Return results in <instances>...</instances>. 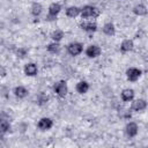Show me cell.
<instances>
[{"label":"cell","instance_id":"1","mask_svg":"<svg viewBox=\"0 0 148 148\" xmlns=\"http://www.w3.org/2000/svg\"><path fill=\"white\" fill-rule=\"evenodd\" d=\"M82 18H88V17H94V16H97L98 15V10L97 8L92 7V6H84L81 12H80Z\"/></svg>","mask_w":148,"mask_h":148},{"label":"cell","instance_id":"2","mask_svg":"<svg viewBox=\"0 0 148 148\" xmlns=\"http://www.w3.org/2000/svg\"><path fill=\"white\" fill-rule=\"evenodd\" d=\"M9 130H10V123H9V118L7 113L0 112V132L6 133Z\"/></svg>","mask_w":148,"mask_h":148},{"label":"cell","instance_id":"3","mask_svg":"<svg viewBox=\"0 0 148 148\" xmlns=\"http://www.w3.org/2000/svg\"><path fill=\"white\" fill-rule=\"evenodd\" d=\"M60 10H61V6H60L59 3H56V2L51 3L50 7H49L47 20H49V21H53V20H56V17H57V15H58V13H59Z\"/></svg>","mask_w":148,"mask_h":148},{"label":"cell","instance_id":"4","mask_svg":"<svg viewBox=\"0 0 148 148\" xmlns=\"http://www.w3.org/2000/svg\"><path fill=\"white\" fill-rule=\"evenodd\" d=\"M54 91L59 97H65L67 94V84L65 81H59L54 84Z\"/></svg>","mask_w":148,"mask_h":148},{"label":"cell","instance_id":"5","mask_svg":"<svg viewBox=\"0 0 148 148\" xmlns=\"http://www.w3.org/2000/svg\"><path fill=\"white\" fill-rule=\"evenodd\" d=\"M83 50V46L81 43H71L67 46V52L71 56H79Z\"/></svg>","mask_w":148,"mask_h":148},{"label":"cell","instance_id":"6","mask_svg":"<svg viewBox=\"0 0 148 148\" xmlns=\"http://www.w3.org/2000/svg\"><path fill=\"white\" fill-rule=\"evenodd\" d=\"M126 74H127V79L130 81H136L141 75V71L135 68V67H131V68L127 69Z\"/></svg>","mask_w":148,"mask_h":148},{"label":"cell","instance_id":"7","mask_svg":"<svg viewBox=\"0 0 148 148\" xmlns=\"http://www.w3.org/2000/svg\"><path fill=\"white\" fill-rule=\"evenodd\" d=\"M53 125V121L50 119V118H42L39 121H38V128L42 130V131H47L52 127Z\"/></svg>","mask_w":148,"mask_h":148},{"label":"cell","instance_id":"8","mask_svg":"<svg viewBox=\"0 0 148 148\" xmlns=\"http://www.w3.org/2000/svg\"><path fill=\"white\" fill-rule=\"evenodd\" d=\"M86 54L89 58H96L101 54V49L97 45H90L87 50H86Z\"/></svg>","mask_w":148,"mask_h":148},{"label":"cell","instance_id":"9","mask_svg":"<svg viewBox=\"0 0 148 148\" xmlns=\"http://www.w3.org/2000/svg\"><path fill=\"white\" fill-rule=\"evenodd\" d=\"M126 134L130 138H133L138 134V125L135 123H128L126 125Z\"/></svg>","mask_w":148,"mask_h":148},{"label":"cell","instance_id":"10","mask_svg":"<svg viewBox=\"0 0 148 148\" xmlns=\"http://www.w3.org/2000/svg\"><path fill=\"white\" fill-rule=\"evenodd\" d=\"M24 73H25V75H28V76H34V75H36V74H37V66H36L35 64H32V62L27 64V65L24 66Z\"/></svg>","mask_w":148,"mask_h":148},{"label":"cell","instance_id":"11","mask_svg":"<svg viewBox=\"0 0 148 148\" xmlns=\"http://www.w3.org/2000/svg\"><path fill=\"white\" fill-rule=\"evenodd\" d=\"M147 106V103L145 99H136L133 102V105H132V109L135 110V111H142L145 110Z\"/></svg>","mask_w":148,"mask_h":148},{"label":"cell","instance_id":"12","mask_svg":"<svg viewBox=\"0 0 148 148\" xmlns=\"http://www.w3.org/2000/svg\"><path fill=\"white\" fill-rule=\"evenodd\" d=\"M81 28L89 32H94L97 30V25L95 22H83V23H81Z\"/></svg>","mask_w":148,"mask_h":148},{"label":"cell","instance_id":"13","mask_svg":"<svg viewBox=\"0 0 148 148\" xmlns=\"http://www.w3.org/2000/svg\"><path fill=\"white\" fill-rule=\"evenodd\" d=\"M133 97H134V91H133L132 89H124V90H123V92H121V98H123V101L130 102V101L133 99Z\"/></svg>","mask_w":148,"mask_h":148},{"label":"cell","instance_id":"14","mask_svg":"<svg viewBox=\"0 0 148 148\" xmlns=\"http://www.w3.org/2000/svg\"><path fill=\"white\" fill-rule=\"evenodd\" d=\"M81 9L79 7H75V6H72V7H68L66 9V15L68 17H76L79 14H80Z\"/></svg>","mask_w":148,"mask_h":148},{"label":"cell","instance_id":"15","mask_svg":"<svg viewBox=\"0 0 148 148\" xmlns=\"http://www.w3.org/2000/svg\"><path fill=\"white\" fill-rule=\"evenodd\" d=\"M76 90H77V92H80V94H86V92L89 90V84H88V82H86V81H80V82L76 84Z\"/></svg>","mask_w":148,"mask_h":148},{"label":"cell","instance_id":"16","mask_svg":"<svg viewBox=\"0 0 148 148\" xmlns=\"http://www.w3.org/2000/svg\"><path fill=\"white\" fill-rule=\"evenodd\" d=\"M14 92H15V95H16L18 98H24V97L28 95V90H27L24 87H22V86L16 87V88L14 89Z\"/></svg>","mask_w":148,"mask_h":148},{"label":"cell","instance_id":"17","mask_svg":"<svg viewBox=\"0 0 148 148\" xmlns=\"http://www.w3.org/2000/svg\"><path fill=\"white\" fill-rule=\"evenodd\" d=\"M133 49V42L131 39H125L121 45H120V50L123 52H127V51H131Z\"/></svg>","mask_w":148,"mask_h":148},{"label":"cell","instance_id":"18","mask_svg":"<svg viewBox=\"0 0 148 148\" xmlns=\"http://www.w3.org/2000/svg\"><path fill=\"white\" fill-rule=\"evenodd\" d=\"M103 31H104V34L108 35V36L114 35V27H113V24L110 23V22H109V23H105L104 27H103Z\"/></svg>","mask_w":148,"mask_h":148},{"label":"cell","instance_id":"19","mask_svg":"<svg viewBox=\"0 0 148 148\" xmlns=\"http://www.w3.org/2000/svg\"><path fill=\"white\" fill-rule=\"evenodd\" d=\"M133 12H134V14H136V15H146V14H147V8H146V6H143V5H136V6L133 8Z\"/></svg>","mask_w":148,"mask_h":148},{"label":"cell","instance_id":"20","mask_svg":"<svg viewBox=\"0 0 148 148\" xmlns=\"http://www.w3.org/2000/svg\"><path fill=\"white\" fill-rule=\"evenodd\" d=\"M42 9H43V7H42V5L38 3V2H35V3H32V6H31V13H32V15H35V16H38V15L42 13Z\"/></svg>","mask_w":148,"mask_h":148},{"label":"cell","instance_id":"21","mask_svg":"<svg viewBox=\"0 0 148 148\" xmlns=\"http://www.w3.org/2000/svg\"><path fill=\"white\" fill-rule=\"evenodd\" d=\"M47 51L51 52V53H58V52L60 51V45H59L57 42L51 43V44L47 45Z\"/></svg>","mask_w":148,"mask_h":148},{"label":"cell","instance_id":"22","mask_svg":"<svg viewBox=\"0 0 148 148\" xmlns=\"http://www.w3.org/2000/svg\"><path fill=\"white\" fill-rule=\"evenodd\" d=\"M62 37H64V32H62L61 30H56V31H53L52 35H51V38H52L54 42H59V40H61Z\"/></svg>","mask_w":148,"mask_h":148},{"label":"cell","instance_id":"23","mask_svg":"<svg viewBox=\"0 0 148 148\" xmlns=\"http://www.w3.org/2000/svg\"><path fill=\"white\" fill-rule=\"evenodd\" d=\"M47 99H49V97H47L44 92H40V94L38 95V104L43 105L44 103H46V102H47Z\"/></svg>","mask_w":148,"mask_h":148},{"label":"cell","instance_id":"24","mask_svg":"<svg viewBox=\"0 0 148 148\" xmlns=\"http://www.w3.org/2000/svg\"><path fill=\"white\" fill-rule=\"evenodd\" d=\"M25 53H27V51H25V50H18V51H17V54H18L20 57H24V56H25Z\"/></svg>","mask_w":148,"mask_h":148}]
</instances>
